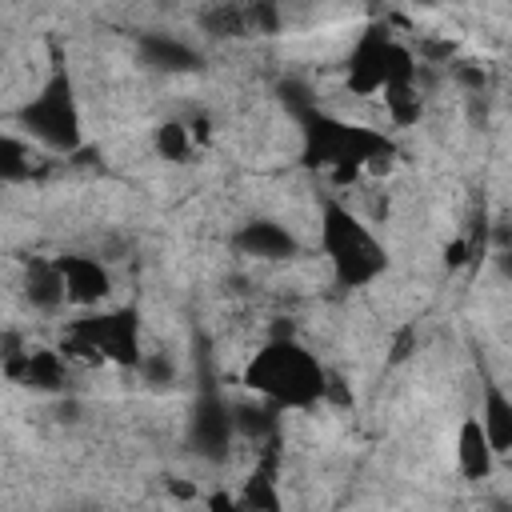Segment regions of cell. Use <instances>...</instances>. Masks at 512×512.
I'll return each instance as SVG.
<instances>
[{"instance_id": "cell-27", "label": "cell", "mask_w": 512, "mask_h": 512, "mask_svg": "<svg viewBox=\"0 0 512 512\" xmlns=\"http://www.w3.org/2000/svg\"><path fill=\"white\" fill-rule=\"evenodd\" d=\"M500 460H504V464H508V468H512V452H504V456H500Z\"/></svg>"}, {"instance_id": "cell-4", "label": "cell", "mask_w": 512, "mask_h": 512, "mask_svg": "<svg viewBox=\"0 0 512 512\" xmlns=\"http://www.w3.org/2000/svg\"><path fill=\"white\" fill-rule=\"evenodd\" d=\"M16 124L44 148L52 152H76L84 132H80V104H76V88L64 64H56L48 72V80L40 84V92L16 112Z\"/></svg>"}, {"instance_id": "cell-25", "label": "cell", "mask_w": 512, "mask_h": 512, "mask_svg": "<svg viewBox=\"0 0 512 512\" xmlns=\"http://www.w3.org/2000/svg\"><path fill=\"white\" fill-rule=\"evenodd\" d=\"M492 260H496V272L512 280V248H492Z\"/></svg>"}, {"instance_id": "cell-28", "label": "cell", "mask_w": 512, "mask_h": 512, "mask_svg": "<svg viewBox=\"0 0 512 512\" xmlns=\"http://www.w3.org/2000/svg\"><path fill=\"white\" fill-rule=\"evenodd\" d=\"M416 4H436V0H416Z\"/></svg>"}, {"instance_id": "cell-11", "label": "cell", "mask_w": 512, "mask_h": 512, "mask_svg": "<svg viewBox=\"0 0 512 512\" xmlns=\"http://www.w3.org/2000/svg\"><path fill=\"white\" fill-rule=\"evenodd\" d=\"M136 48H140V60L148 68H156V72L180 76V72H200L204 68V56L192 44H184L176 36H164V32H144L136 40Z\"/></svg>"}, {"instance_id": "cell-16", "label": "cell", "mask_w": 512, "mask_h": 512, "mask_svg": "<svg viewBox=\"0 0 512 512\" xmlns=\"http://www.w3.org/2000/svg\"><path fill=\"white\" fill-rule=\"evenodd\" d=\"M380 92H384L388 120H392L396 128H408V124H416V120L424 116V100H420V92H416V80H392V84H384Z\"/></svg>"}, {"instance_id": "cell-14", "label": "cell", "mask_w": 512, "mask_h": 512, "mask_svg": "<svg viewBox=\"0 0 512 512\" xmlns=\"http://www.w3.org/2000/svg\"><path fill=\"white\" fill-rule=\"evenodd\" d=\"M20 384H28L32 392H64V384H68V368H64L60 352H52V348H28Z\"/></svg>"}, {"instance_id": "cell-17", "label": "cell", "mask_w": 512, "mask_h": 512, "mask_svg": "<svg viewBox=\"0 0 512 512\" xmlns=\"http://www.w3.org/2000/svg\"><path fill=\"white\" fill-rule=\"evenodd\" d=\"M32 176V148L8 128L4 136H0V180L4 184H20V180H28Z\"/></svg>"}, {"instance_id": "cell-1", "label": "cell", "mask_w": 512, "mask_h": 512, "mask_svg": "<svg viewBox=\"0 0 512 512\" xmlns=\"http://www.w3.org/2000/svg\"><path fill=\"white\" fill-rule=\"evenodd\" d=\"M240 384L276 408H312L328 392V372L296 336H272L244 364Z\"/></svg>"}, {"instance_id": "cell-12", "label": "cell", "mask_w": 512, "mask_h": 512, "mask_svg": "<svg viewBox=\"0 0 512 512\" xmlns=\"http://www.w3.org/2000/svg\"><path fill=\"white\" fill-rule=\"evenodd\" d=\"M24 300H28L36 312H56V308L68 300L60 260H32V264H28V272H24Z\"/></svg>"}, {"instance_id": "cell-20", "label": "cell", "mask_w": 512, "mask_h": 512, "mask_svg": "<svg viewBox=\"0 0 512 512\" xmlns=\"http://www.w3.org/2000/svg\"><path fill=\"white\" fill-rule=\"evenodd\" d=\"M236 500H240V508H264V512L280 508V492L272 488V476H264V472H252Z\"/></svg>"}, {"instance_id": "cell-21", "label": "cell", "mask_w": 512, "mask_h": 512, "mask_svg": "<svg viewBox=\"0 0 512 512\" xmlns=\"http://www.w3.org/2000/svg\"><path fill=\"white\" fill-rule=\"evenodd\" d=\"M136 372H140L144 384H152V388H168V384H176V360H172L168 352H144L140 364H136Z\"/></svg>"}, {"instance_id": "cell-5", "label": "cell", "mask_w": 512, "mask_h": 512, "mask_svg": "<svg viewBox=\"0 0 512 512\" xmlns=\"http://www.w3.org/2000/svg\"><path fill=\"white\" fill-rule=\"evenodd\" d=\"M64 356H76L84 364H124V368H136L144 348H140V320H136V308H116V312H100V316H88V320H76L68 332H64Z\"/></svg>"}, {"instance_id": "cell-24", "label": "cell", "mask_w": 512, "mask_h": 512, "mask_svg": "<svg viewBox=\"0 0 512 512\" xmlns=\"http://www.w3.org/2000/svg\"><path fill=\"white\" fill-rule=\"evenodd\" d=\"M468 256H472V240H468V236H456V240L444 244V264H448V268H464Z\"/></svg>"}, {"instance_id": "cell-9", "label": "cell", "mask_w": 512, "mask_h": 512, "mask_svg": "<svg viewBox=\"0 0 512 512\" xmlns=\"http://www.w3.org/2000/svg\"><path fill=\"white\" fill-rule=\"evenodd\" d=\"M56 260H60V272H64L68 304L92 308V304H104V300H108V292H112V276H108V268H104L96 256L72 252V256H56Z\"/></svg>"}, {"instance_id": "cell-15", "label": "cell", "mask_w": 512, "mask_h": 512, "mask_svg": "<svg viewBox=\"0 0 512 512\" xmlns=\"http://www.w3.org/2000/svg\"><path fill=\"white\" fill-rule=\"evenodd\" d=\"M232 420H236V436H244V440L264 444V440L276 436V404H268L264 396L256 404L252 400L232 404Z\"/></svg>"}, {"instance_id": "cell-7", "label": "cell", "mask_w": 512, "mask_h": 512, "mask_svg": "<svg viewBox=\"0 0 512 512\" xmlns=\"http://www.w3.org/2000/svg\"><path fill=\"white\" fill-rule=\"evenodd\" d=\"M188 436H192V448L204 456V460H224L228 456V444L236 436V420H232V404L216 392H204L196 404H192V424H188Z\"/></svg>"}, {"instance_id": "cell-19", "label": "cell", "mask_w": 512, "mask_h": 512, "mask_svg": "<svg viewBox=\"0 0 512 512\" xmlns=\"http://www.w3.org/2000/svg\"><path fill=\"white\" fill-rule=\"evenodd\" d=\"M204 28H208L212 36H244V32H252V24H248V8L224 0L220 8H212V12L204 16Z\"/></svg>"}, {"instance_id": "cell-3", "label": "cell", "mask_w": 512, "mask_h": 512, "mask_svg": "<svg viewBox=\"0 0 512 512\" xmlns=\"http://www.w3.org/2000/svg\"><path fill=\"white\" fill-rule=\"evenodd\" d=\"M320 252L328 256L340 288H368L388 268V252L376 232L340 200H324L320 208Z\"/></svg>"}, {"instance_id": "cell-23", "label": "cell", "mask_w": 512, "mask_h": 512, "mask_svg": "<svg viewBox=\"0 0 512 512\" xmlns=\"http://www.w3.org/2000/svg\"><path fill=\"white\" fill-rule=\"evenodd\" d=\"M280 100L300 116V112H308V108H316L312 104V92H308V84H300V80H280Z\"/></svg>"}, {"instance_id": "cell-8", "label": "cell", "mask_w": 512, "mask_h": 512, "mask_svg": "<svg viewBox=\"0 0 512 512\" xmlns=\"http://www.w3.org/2000/svg\"><path fill=\"white\" fill-rule=\"evenodd\" d=\"M232 244H236L244 256H252V260H268V264L296 260V252H300L296 236H292L280 220H268V216L240 224V228H236V236H232Z\"/></svg>"}, {"instance_id": "cell-26", "label": "cell", "mask_w": 512, "mask_h": 512, "mask_svg": "<svg viewBox=\"0 0 512 512\" xmlns=\"http://www.w3.org/2000/svg\"><path fill=\"white\" fill-rule=\"evenodd\" d=\"M456 76H460V84H468V88H484V72H476V68H456Z\"/></svg>"}, {"instance_id": "cell-10", "label": "cell", "mask_w": 512, "mask_h": 512, "mask_svg": "<svg viewBox=\"0 0 512 512\" xmlns=\"http://www.w3.org/2000/svg\"><path fill=\"white\" fill-rule=\"evenodd\" d=\"M456 468L464 480H488L492 468H496V448L484 432V420L480 412L464 416L460 420V432H456Z\"/></svg>"}, {"instance_id": "cell-2", "label": "cell", "mask_w": 512, "mask_h": 512, "mask_svg": "<svg viewBox=\"0 0 512 512\" xmlns=\"http://www.w3.org/2000/svg\"><path fill=\"white\" fill-rule=\"evenodd\" d=\"M296 120H300V136H304V152H300L304 164L332 172V180H340V184H348L356 172H364V164L372 156L396 148L384 132L364 128V124H348V120L320 112V108H308Z\"/></svg>"}, {"instance_id": "cell-22", "label": "cell", "mask_w": 512, "mask_h": 512, "mask_svg": "<svg viewBox=\"0 0 512 512\" xmlns=\"http://www.w3.org/2000/svg\"><path fill=\"white\" fill-rule=\"evenodd\" d=\"M248 24H252V32H260V36H276V32H280V12H276V4H272V0H248Z\"/></svg>"}, {"instance_id": "cell-6", "label": "cell", "mask_w": 512, "mask_h": 512, "mask_svg": "<svg viewBox=\"0 0 512 512\" xmlns=\"http://www.w3.org/2000/svg\"><path fill=\"white\" fill-rule=\"evenodd\" d=\"M388 44L392 32L384 24H368L360 40L348 52V92L356 96H376L388 80Z\"/></svg>"}, {"instance_id": "cell-13", "label": "cell", "mask_w": 512, "mask_h": 512, "mask_svg": "<svg viewBox=\"0 0 512 512\" xmlns=\"http://www.w3.org/2000/svg\"><path fill=\"white\" fill-rule=\"evenodd\" d=\"M480 420H484V432L496 448V460L504 452H512V396L500 388V384H484V400H480Z\"/></svg>"}, {"instance_id": "cell-18", "label": "cell", "mask_w": 512, "mask_h": 512, "mask_svg": "<svg viewBox=\"0 0 512 512\" xmlns=\"http://www.w3.org/2000/svg\"><path fill=\"white\" fill-rule=\"evenodd\" d=\"M152 144H156L160 160L184 164L196 140H192V128H188V124H180V120H164V124H156V132H152Z\"/></svg>"}]
</instances>
